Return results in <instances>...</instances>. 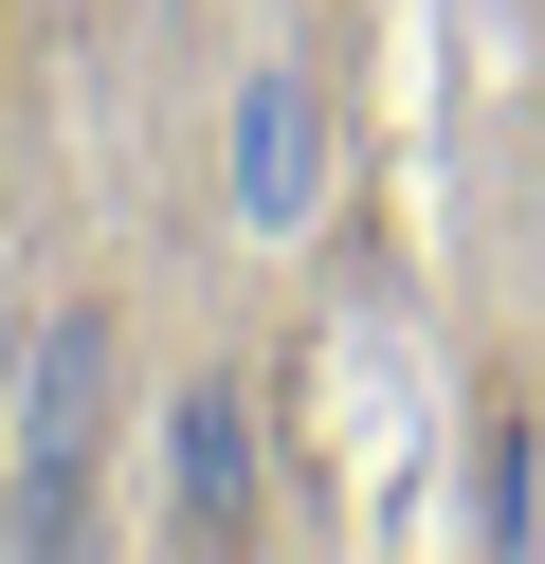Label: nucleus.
<instances>
[{"mask_svg":"<svg viewBox=\"0 0 545 564\" xmlns=\"http://www.w3.org/2000/svg\"><path fill=\"white\" fill-rule=\"evenodd\" d=\"M91 365H109V328L73 310V328L36 346V491H19L36 546H73V474H91Z\"/></svg>","mask_w":545,"mask_h":564,"instance_id":"obj_2","label":"nucleus"},{"mask_svg":"<svg viewBox=\"0 0 545 564\" xmlns=\"http://www.w3.org/2000/svg\"><path fill=\"white\" fill-rule=\"evenodd\" d=\"M182 528H200V546L254 528V419H237V382H182Z\"/></svg>","mask_w":545,"mask_h":564,"instance_id":"obj_3","label":"nucleus"},{"mask_svg":"<svg viewBox=\"0 0 545 564\" xmlns=\"http://www.w3.org/2000/svg\"><path fill=\"white\" fill-rule=\"evenodd\" d=\"M309 200H327V110H309L291 74H254V91H237V219L291 237Z\"/></svg>","mask_w":545,"mask_h":564,"instance_id":"obj_1","label":"nucleus"}]
</instances>
